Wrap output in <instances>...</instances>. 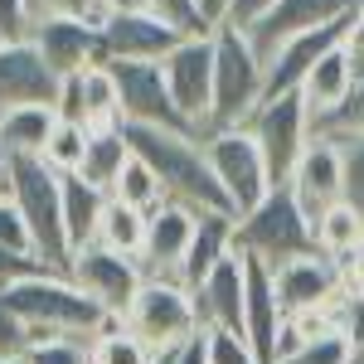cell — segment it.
Listing matches in <instances>:
<instances>
[{
  "label": "cell",
  "instance_id": "cell-15",
  "mask_svg": "<svg viewBox=\"0 0 364 364\" xmlns=\"http://www.w3.org/2000/svg\"><path fill=\"white\" fill-rule=\"evenodd\" d=\"M58 73L49 58L39 54L34 39L0 44V107H25V102H54L58 97Z\"/></svg>",
  "mask_w": 364,
  "mask_h": 364
},
{
  "label": "cell",
  "instance_id": "cell-44",
  "mask_svg": "<svg viewBox=\"0 0 364 364\" xmlns=\"http://www.w3.org/2000/svg\"><path fill=\"white\" fill-rule=\"evenodd\" d=\"M180 364H209V331H195L180 345Z\"/></svg>",
  "mask_w": 364,
  "mask_h": 364
},
{
  "label": "cell",
  "instance_id": "cell-30",
  "mask_svg": "<svg viewBox=\"0 0 364 364\" xmlns=\"http://www.w3.org/2000/svg\"><path fill=\"white\" fill-rule=\"evenodd\" d=\"M87 141H92V127L58 117V127L44 141V166H54L58 175H78L83 170V156H87Z\"/></svg>",
  "mask_w": 364,
  "mask_h": 364
},
{
  "label": "cell",
  "instance_id": "cell-1",
  "mask_svg": "<svg viewBox=\"0 0 364 364\" xmlns=\"http://www.w3.org/2000/svg\"><path fill=\"white\" fill-rule=\"evenodd\" d=\"M132 151L146 156L170 199L190 204L199 214H233V199L219 185V175L209 166V151L195 132H166V127H141V122H122Z\"/></svg>",
  "mask_w": 364,
  "mask_h": 364
},
{
  "label": "cell",
  "instance_id": "cell-4",
  "mask_svg": "<svg viewBox=\"0 0 364 364\" xmlns=\"http://www.w3.org/2000/svg\"><path fill=\"white\" fill-rule=\"evenodd\" d=\"M15 161V190L10 199L20 204L34 238V252L68 272L73 267V243H68V228H63V175L54 166H44V156H10Z\"/></svg>",
  "mask_w": 364,
  "mask_h": 364
},
{
  "label": "cell",
  "instance_id": "cell-6",
  "mask_svg": "<svg viewBox=\"0 0 364 364\" xmlns=\"http://www.w3.org/2000/svg\"><path fill=\"white\" fill-rule=\"evenodd\" d=\"M243 127H248L252 136H257L262 156H267L272 190H277V185H291V175H296V161H301V151H306L311 136H316L301 87H291V92H277V97H262V102H257V112H252Z\"/></svg>",
  "mask_w": 364,
  "mask_h": 364
},
{
  "label": "cell",
  "instance_id": "cell-7",
  "mask_svg": "<svg viewBox=\"0 0 364 364\" xmlns=\"http://www.w3.org/2000/svg\"><path fill=\"white\" fill-rule=\"evenodd\" d=\"M132 331H136L151 350H170V345H185V340L204 331L195 311V287H185L180 277H146V287L136 291V301L122 316Z\"/></svg>",
  "mask_w": 364,
  "mask_h": 364
},
{
  "label": "cell",
  "instance_id": "cell-11",
  "mask_svg": "<svg viewBox=\"0 0 364 364\" xmlns=\"http://www.w3.org/2000/svg\"><path fill=\"white\" fill-rule=\"evenodd\" d=\"M117 68V87H122V122H141V127H166V132H195L185 112L175 107L166 87L161 63H146V58H122ZM199 136V132H195Z\"/></svg>",
  "mask_w": 364,
  "mask_h": 364
},
{
  "label": "cell",
  "instance_id": "cell-48",
  "mask_svg": "<svg viewBox=\"0 0 364 364\" xmlns=\"http://www.w3.org/2000/svg\"><path fill=\"white\" fill-rule=\"evenodd\" d=\"M151 364H180V345H170V350H156V360Z\"/></svg>",
  "mask_w": 364,
  "mask_h": 364
},
{
  "label": "cell",
  "instance_id": "cell-16",
  "mask_svg": "<svg viewBox=\"0 0 364 364\" xmlns=\"http://www.w3.org/2000/svg\"><path fill=\"white\" fill-rule=\"evenodd\" d=\"M199 233V209L180 204V199H166L161 209H151V224H146V248H141V262L151 277H180V262Z\"/></svg>",
  "mask_w": 364,
  "mask_h": 364
},
{
  "label": "cell",
  "instance_id": "cell-20",
  "mask_svg": "<svg viewBox=\"0 0 364 364\" xmlns=\"http://www.w3.org/2000/svg\"><path fill=\"white\" fill-rule=\"evenodd\" d=\"M233 228H238V214H199V233L190 243V252H185V262H180L185 287H199L228 252H238L233 248Z\"/></svg>",
  "mask_w": 364,
  "mask_h": 364
},
{
  "label": "cell",
  "instance_id": "cell-28",
  "mask_svg": "<svg viewBox=\"0 0 364 364\" xmlns=\"http://www.w3.org/2000/svg\"><path fill=\"white\" fill-rule=\"evenodd\" d=\"M87 355H92V364H151L156 360V350L127 321H112L107 331H97V336L87 340Z\"/></svg>",
  "mask_w": 364,
  "mask_h": 364
},
{
  "label": "cell",
  "instance_id": "cell-18",
  "mask_svg": "<svg viewBox=\"0 0 364 364\" xmlns=\"http://www.w3.org/2000/svg\"><path fill=\"white\" fill-rule=\"evenodd\" d=\"M29 39L39 44V54L49 58L58 73H78L87 63H107V54H102V29H97V20H83V15L39 20Z\"/></svg>",
  "mask_w": 364,
  "mask_h": 364
},
{
  "label": "cell",
  "instance_id": "cell-43",
  "mask_svg": "<svg viewBox=\"0 0 364 364\" xmlns=\"http://www.w3.org/2000/svg\"><path fill=\"white\" fill-rule=\"evenodd\" d=\"M336 262H340V272H345V282H350V287H364V238L345 252V257H336Z\"/></svg>",
  "mask_w": 364,
  "mask_h": 364
},
{
  "label": "cell",
  "instance_id": "cell-22",
  "mask_svg": "<svg viewBox=\"0 0 364 364\" xmlns=\"http://www.w3.org/2000/svg\"><path fill=\"white\" fill-rule=\"evenodd\" d=\"M58 127L54 102H25V107H0V146L10 156H44V141Z\"/></svg>",
  "mask_w": 364,
  "mask_h": 364
},
{
  "label": "cell",
  "instance_id": "cell-8",
  "mask_svg": "<svg viewBox=\"0 0 364 364\" xmlns=\"http://www.w3.org/2000/svg\"><path fill=\"white\" fill-rule=\"evenodd\" d=\"M204 151L209 166L219 175V185L233 199V214H248L272 195V175H267V156L248 127H224V132H204Z\"/></svg>",
  "mask_w": 364,
  "mask_h": 364
},
{
  "label": "cell",
  "instance_id": "cell-34",
  "mask_svg": "<svg viewBox=\"0 0 364 364\" xmlns=\"http://www.w3.org/2000/svg\"><path fill=\"white\" fill-rule=\"evenodd\" d=\"M345 151V199L364 214V136H340Z\"/></svg>",
  "mask_w": 364,
  "mask_h": 364
},
{
  "label": "cell",
  "instance_id": "cell-3",
  "mask_svg": "<svg viewBox=\"0 0 364 364\" xmlns=\"http://www.w3.org/2000/svg\"><path fill=\"white\" fill-rule=\"evenodd\" d=\"M262 97H267V58L252 49L248 34L219 25L214 29V107H209L204 132L243 127Z\"/></svg>",
  "mask_w": 364,
  "mask_h": 364
},
{
  "label": "cell",
  "instance_id": "cell-50",
  "mask_svg": "<svg viewBox=\"0 0 364 364\" xmlns=\"http://www.w3.org/2000/svg\"><path fill=\"white\" fill-rule=\"evenodd\" d=\"M0 44H5V39H0Z\"/></svg>",
  "mask_w": 364,
  "mask_h": 364
},
{
  "label": "cell",
  "instance_id": "cell-10",
  "mask_svg": "<svg viewBox=\"0 0 364 364\" xmlns=\"http://www.w3.org/2000/svg\"><path fill=\"white\" fill-rule=\"evenodd\" d=\"M161 73H166V87L175 107L185 112V122L204 132L209 107H214V34H185L161 58Z\"/></svg>",
  "mask_w": 364,
  "mask_h": 364
},
{
  "label": "cell",
  "instance_id": "cell-24",
  "mask_svg": "<svg viewBox=\"0 0 364 364\" xmlns=\"http://www.w3.org/2000/svg\"><path fill=\"white\" fill-rule=\"evenodd\" d=\"M127 161H132L127 127H122V122H117V127H92V141H87V156H83V170H78V175L112 195V185H117V175H122Z\"/></svg>",
  "mask_w": 364,
  "mask_h": 364
},
{
  "label": "cell",
  "instance_id": "cell-42",
  "mask_svg": "<svg viewBox=\"0 0 364 364\" xmlns=\"http://www.w3.org/2000/svg\"><path fill=\"white\" fill-rule=\"evenodd\" d=\"M44 267H49V262H44L39 252H15V248L0 243V287H5V282L29 277V272H44Z\"/></svg>",
  "mask_w": 364,
  "mask_h": 364
},
{
  "label": "cell",
  "instance_id": "cell-5",
  "mask_svg": "<svg viewBox=\"0 0 364 364\" xmlns=\"http://www.w3.org/2000/svg\"><path fill=\"white\" fill-rule=\"evenodd\" d=\"M233 248L243 252V257H262L267 267H282V262H291V257H301V252H316V228H311V219L301 214L296 190H291V185H277L257 209L238 214Z\"/></svg>",
  "mask_w": 364,
  "mask_h": 364
},
{
  "label": "cell",
  "instance_id": "cell-21",
  "mask_svg": "<svg viewBox=\"0 0 364 364\" xmlns=\"http://www.w3.org/2000/svg\"><path fill=\"white\" fill-rule=\"evenodd\" d=\"M350 87H355V63H350V49L340 44V49H331V54L311 68L306 83H301V97H306L311 127H316L326 112H336L340 102L350 97Z\"/></svg>",
  "mask_w": 364,
  "mask_h": 364
},
{
  "label": "cell",
  "instance_id": "cell-29",
  "mask_svg": "<svg viewBox=\"0 0 364 364\" xmlns=\"http://www.w3.org/2000/svg\"><path fill=\"white\" fill-rule=\"evenodd\" d=\"M112 199H127V204H136V209L151 214V209H161L170 195H166V185H161V175H156V166L132 151V161L122 166V175H117V185H112Z\"/></svg>",
  "mask_w": 364,
  "mask_h": 364
},
{
  "label": "cell",
  "instance_id": "cell-14",
  "mask_svg": "<svg viewBox=\"0 0 364 364\" xmlns=\"http://www.w3.org/2000/svg\"><path fill=\"white\" fill-rule=\"evenodd\" d=\"M97 29H102V54H107V63H122V58L161 63V58L185 39V34H180L175 25H166L156 10H136V15H102Z\"/></svg>",
  "mask_w": 364,
  "mask_h": 364
},
{
  "label": "cell",
  "instance_id": "cell-38",
  "mask_svg": "<svg viewBox=\"0 0 364 364\" xmlns=\"http://www.w3.org/2000/svg\"><path fill=\"white\" fill-rule=\"evenodd\" d=\"M54 112L63 122H83L87 127V102H83V68L78 73H63V83H58V97H54Z\"/></svg>",
  "mask_w": 364,
  "mask_h": 364
},
{
  "label": "cell",
  "instance_id": "cell-45",
  "mask_svg": "<svg viewBox=\"0 0 364 364\" xmlns=\"http://www.w3.org/2000/svg\"><path fill=\"white\" fill-rule=\"evenodd\" d=\"M102 15H136V10H151V0H97Z\"/></svg>",
  "mask_w": 364,
  "mask_h": 364
},
{
  "label": "cell",
  "instance_id": "cell-26",
  "mask_svg": "<svg viewBox=\"0 0 364 364\" xmlns=\"http://www.w3.org/2000/svg\"><path fill=\"white\" fill-rule=\"evenodd\" d=\"M83 102H87V127H117L122 122V87H117L112 63H87L83 68Z\"/></svg>",
  "mask_w": 364,
  "mask_h": 364
},
{
  "label": "cell",
  "instance_id": "cell-12",
  "mask_svg": "<svg viewBox=\"0 0 364 364\" xmlns=\"http://www.w3.org/2000/svg\"><path fill=\"white\" fill-rule=\"evenodd\" d=\"M195 311L204 331L243 336V326H248V267H243V252H228L224 262L195 287Z\"/></svg>",
  "mask_w": 364,
  "mask_h": 364
},
{
  "label": "cell",
  "instance_id": "cell-9",
  "mask_svg": "<svg viewBox=\"0 0 364 364\" xmlns=\"http://www.w3.org/2000/svg\"><path fill=\"white\" fill-rule=\"evenodd\" d=\"M68 277L83 287L87 296L107 316H127V306L136 301V291L146 287V262L132 257V252H117V248H102V243H87V248L73 252V267Z\"/></svg>",
  "mask_w": 364,
  "mask_h": 364
},
{
  "label": "cell",
  "instance_id": "cell-37",
  "mask_svg": "<svg viewBox=\"0 0 364 364\" xmlns=\"http://www.w3.org/2000/svg\"><path fill=\"white\" fill-rule=\"evenodd\" d=\"M0 243L15 252H34V238H29V224L25 214H20V204L15 199H0Z\"/></svg>",
  "mask_w": 364,
  "mask_h": 364
},
{
  "label": "cell",
  "instance_id": "cell-27",
  "mask_svg": "<svg viewBox=\"0 0 364 364\" xmlns=\"http://www.w3.org/2000/svg\"><path fill=\"white\" fill-rule=\"evenodd\" d=\"M360 238H364V214L350 199H336V204L316 219V248L331 252V257H345Z\"/></svg>",
  "mask_w": 364,
  "mask_h": 364
},
{
  "label": "cell",
  "instance_id": "cell-46",
  "mask_svg": "<svg viewBox=\"0 0 364 364\" xmlns=\"http://www.w3.org/2000/svg\"><path fill=\"white\" fill-rule=\"evenodd\" d=\"M195 5H199V15H204L209 25L219 29V25H224V15H228V5H233V0H195Z\"/></svg>",
  "mask_w": 364,
  "mask_h": 364
},
{
  "label": "cell",
  "instance_id": "cell-49",
  "mask_svg": "<svg viewBox=\"0 0 364 364\" xmlns=\"http://www.w3.org/2000/svg\"><path fill=\"white\" fill-rule=\"evenodd\" d=\"M0 364H29V360H25V355H20V360H0Z\"/></svg>",
  "mask_w": 364,
  "mask_h": 364
},
{
  "label": "cell",
  "instance_id": "cell-13",
  "mask_svg": "<svg viewBox=\"0 0 364 364\" xmlns=\"http://www.w3.org/2000/svg\"><path fill=\"white\" fill-rule=\"evenodd\" d=\"M291 190H296V204H301V214L316 219L345 199V151H340V141L331 136H311V146L301 151V161H296V175H291Z\"/></svg>",
  "mask_w": 364,
  "mask_h": 364
},
{
  "label": "cell",
  "instance_id": "cell-32",
  "mask_svg": "<svg viewBox=\"0 0 364 364\" xmlns=\"http://www.w3.org/2000/svg\"><path fill=\"white\" fill-rule=\"evenodd\" d=\"M316 136H331V141L364 136V83H355V87H350V97L340 102L336 112H326L321 122H316Z\"/></svg>",
  "mask_w": 364,
  "mask_h": 364
},
{
  "label": "cell",
  "instance_id": "cell-31",
  "mask_svg": "<svg viewBox=\"0 0 364 364\" xmlns=\"http://www.w3.org/2000/svg\"><path fill=\"white\" fill-rule=\"evenodd\" d=\"M25 360L29 364H92V355H87V336H54V331H44V336H34Z\"/></svg>",
  "mask_w": 364,
  "mask_h": 364
},
{
  "label": "cell",
  "instance_id": "cell-33",
  "mask_svg": "<svg viewBox=\"0 0 364 364\" xmlns=\"http://www.w3.org/2000/svg\"><path fill=\"white\" fill-rule=\"evenodd\" d=\"M151 10H156L166 25H175L180 34H214V25L199 15L195 0H151Z\"/></svg>",
  "mask_w": 364,
  "mask_h": 364
},
{
  "label": "cell",
  "instance_id": "cell-47",
  "mask_svg": "<svg viewBox=\"0 0 364 364\" xmlns=\"http://www.w3.org/2000/svg\"><path fill=\"white\" fill-rule=\"evenodd\" d=\"M10 190H15V161H10V151L0 146V199H10Z\"/></svg>",
  "mask_w": 364,
  "mask_h": 364
},
{
  "label": "cell",
  "instance_id": "cell-41",
  "mask_svg": "<svg viewBox=\"0 0 364 364\" xmlns=\"http://www.w3.org/2000/svg\"><path fill=\"white\" fill-rule=\"evenodd\" d=\"M272 10H277V0H233V5H228V15H224V25L238 29V34H252V29L262 25Z\"/></svg>",
  "mask_w": 364,
  "mask_h": 364
},
{
  "label": "cell",
  "instance_id": "cell-36",
  "mask_svg": "<svg viewBox=\"0 0 364 364\" xmlns=\"http://www.w3.org/2000/svg\"><path fill=\"white\" fill-rule=\"evenodd\" d=\"M209 364H262L252 355L248 336H233V331H209Z\"/></svg>",
  "mask_w": 364,
  "mask_h": 364
},
{
  "label": "cell",
  "instance_id": "cell-39",
  "mask_svg": "<svg viewBox=\"0 0 364 364\" xmlns=\"http://www.w3.org/2000/svg\"><path fill=\"white\" fill-rule=\"evenodd\" d=\"M58 15H83V20H102L97 0H29V20H58Z\"/></svg>",
  "mask_w": 364,
  "mask_h": 364
},
{
  "label": "cell",
  "instance_id": "cell-40",
  "mask_svg": "<svg viewBox=\"0 0 364 364\" xmlns=\"http://www.w3.org/2000/svg\"><path fill=\"white\" fill-rule=\"evenodd\" d=\"M29 34H34L29 0H0V39H5V44H20Z\"/></svg>",
  "mask_w": 364,
  "mask_h": 364
},
{
  "label": "cell",
  "instance_id": "cell-23",
  "mask_svg": "<svg viewBox=\"0 0 364 364\" xmlns=\"http://www.w3.org/2000/svg\"><path fill=\"white\" fill-rule=\"evenodd\" d=\"M107 190H97L83 175H63V228H68V243L73 252L97 243V224H102V209H107Z\"/></svg>",
  "mask_w": 364,
  "mask_h": 364
},
{
  "label": "cell",
  "instance_id": "cell-2",
  "mask_svg": "<svg viewBox=\"0 0 364 364\" xmlns=\"http://www.w3.org/2000/svg\"><path fill=\"white\" fill-rule=\"evenodd\" d=\"M0 301L15 311L29 331H58V336H87L92 340L97 331H107L112 321H122V316H107L78 282L68 277V272H58V267L29 272L20 282H5L0 287Z\"/></svg>",
  "mask_w": 364,
  "mask_h": 364
},
{
  "label": "cell",
  "instance_id": "cell-25",
  "mask_svg": "<svg viewBox=\"0 0 364 364\" xmlns=\"http://www.w3.org/2000/svg\"><path fill=\"white\" fill-rule=\"evenodd\" d=\"M146 224H151V214H146V209L127 204V199H107L102 224H97V243H102V248H117V252L141 257V248H146Z\"/></svg>",
  "mask_w": 364,
  "mask_h": 364
},
{
  "label": "cell",
  "instance_id": "cell-17",
  "mask_svg": "<svg viewBox=\"0 0 364 364\" xmlns=\"http://www.w3.org/2000/svg\"><path fill=\"white\" fill-rule=\"evenodd\" d=\"M272 277H277V296L287 311H301V306H326V301H336L340 291L350 287L345 272H340V262L331 252H301V257H291V262H282L272 267Z\"/></svg>",
  "mask_w": 364,
  "mask_h": 364
},
{
  "label": "cell",
  "instance_id": "cell-35",
  "mask_svg": "<svg viewBox=\"0 0 364 364\" xmlns=\"http://www.w3.org/2000/svg\"><path fill=\"white\" fill-rule=\"evenodd\" d=\"M29 345H34V331L0 301V360H20V355H29Z\"/></svg>",
  "mask_w": 364,
  "mask_h": 364
},
{
  "label": "cell",
  "instance_id": "cell-19",
  "mask_svg": "<svg viewBox=\"0 0 364 364\" xmlns=\"http://www.w3.org/2000/svg\"><path fill=\"white\" fill-rule=\"evenodd\" d=\"M350 5H360V0H277V10L252 29L248 39H252V49H257L262 58H272V54H277V44H287L291 34L326 25V20L345 15Z\"/></svg>",
  "mask_w": 364,
  "mask_h": 364
}]
</instances>
